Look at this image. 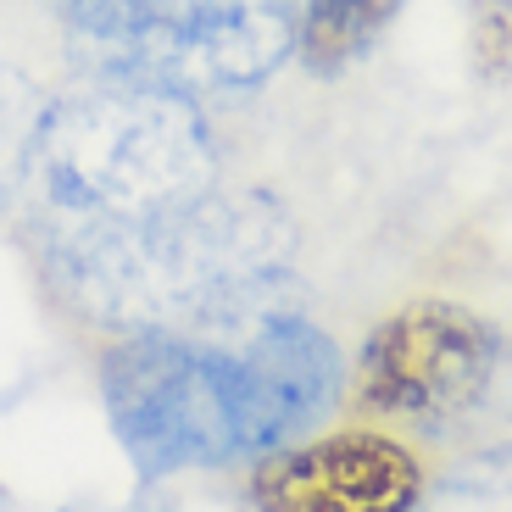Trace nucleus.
I'll return each mask as SVG.
<instances>
[{
  "label": "nucleus",
  "instance_id": "nucleus-5",
  "mask_svg": "<svg viewBox=\"0 0 512 512\" xmlns=\"http://www.w3.org/2000/svg\"><path fill=\"white\" fill-rule=\"evenodd\" d=\"M245 501L268 512H401L423 501V468L390 435L290 440L256 457Z\"/></svg>",
  "mask_w": 512,
  "mask_h": 512
},
{
  "label": "nucleus",
  "instance_id": "nucleus-6",
  "mask_svg": "<svg viewBox=\"0 0 512 512\" xmlns=\"http://www.w3.org/2000/svg\"><path fill=\"white\" fill-rule=\"evenodd\" d=\"M401 17V0H301L295 12V62L312 78H340L373 51Z\"/></svg>",
  "mask_w": 512,
  "mask_h": 512
},
{
  "label": "nucleus",
  "instance_id": "nucleus-8",
  "mask_svg": "<svg viewBox=\"0 0 512 512\" xmlns=\"http://www.w3.org/2000/svg\"><path fill=\"white\" fill-rule=\"evenodd\" d=\"M440 501H451V507H512V446L490 451L479 462H462L440 485Z\"/></svg>",
  "mask_w": 512,
  "mask_h": 512
},
{
  "label": "nucleus",
  "instance_id": "nucleus-3",
  "mask_svg": "<svg viewBox=\"0 0 512 512\" xmlns=\"http://www.w3.org/2000/svg\"><path fill=\"white\" fill-rule=\"evenodd\" d=\"M295 0H56L78 62L212 101L251 95L295 56Z\"/></svg>",
  "mask_w": 512,
  "mask_h": 512
},
{
  "label": "nucleus",
  "instance_id": "nucleus-1",
  "mask_svg": "<svg viewBox=\"0 0 512 512\" xmlns=\"http://www.w3.org/2000/svg\"><path fill=\"white\" fill-rule=\"evenodd\" d=\"M273 284L106 351V423L145 485L268 457L340 407L346 357L301 307L273 301Z\"/></svg>",
  "mask_w": 512,
  "mask_h": 512
},
{
  "label": "nucleus",
  "instance_id": "nucleus-4",
  "mask_svg": "<svg viewBox=\"0 0 512 512\" xmlns=\"http://www.w3.org/2000/svg\"><path fill=\"white\" fill-rule=\"evenodd\" d=\"M501 373V334L457 301H412L368 334L351 396L368 418L446 429L490 396Z\"/></svg>",
  "mask_w": 512,
  "mask_h": 512
},
{
  "label": "nucleus",
  "instance_id": "nucleus-2",
  "mask_svg": "<svg viewBox=\"0 0 512 512\" xmlns=\"http://www.w3.org/2000/svg\"><path fill=\"white\" fill-rule=\"evenodd\" d=\"M23 173L51 256L140 240L223 190L201 101L106 73L34 106Z\"/></svg>",
  "mask_w": 512,
  "mask_h": 512
},
{
  "label": "nucleus",
  "instance_id": "nucleus-7",
  "mask_svg": "<svg viewBox=\"0 0 512 512\" xmlns=\"http://www.w3.org/2000/svg\"><path fill=\"white\" fill-rule=\"evenodd\" d=\"M468 62L485 84L512 78V0H468Z\"/></svg>",
  "mask_w": 512,
  "mask_h": 512
}]
</instances>
